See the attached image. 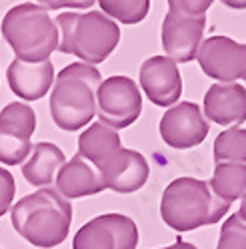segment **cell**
Listing matches in <instances>:
<instances>
[{
  "instance_id": "27",
  "label": "cell",
  "mask_w": 246,
  "mask_h": 249,
  "mask_svg": "<svg viewBox=\"0 0 246 249\" xmlns=\"http://www.w3.org/2000/svg\"><path fill=\"white\" fill-rule=\"evenodd\" d=\"M236 215H238V219H240V221H244V223H246V194L240 197V210H238V213H236Z\"/></svg>"
},
{
  "instance_id": "20",
  "label": "cell",
  "mask_w": 246,
  "mask_h": 249,
  "mask_svg": "<svg viewBox=\"0 0 246 249\" xmlns=\"http://www.w3.org/2000/svg\"><path fill=\"white\" fill-rule=\"evenodd\" d=\"M100 10L122 24L142 22L150 10V0H98Z\"/></svg>"
},
{
  "instance_id": "17",
  "label": "cell",
  "mask_w": 246,
  "mask_h": 249,
  "mask_svg": "<svg viewBox=\"0 0 246 249\" xmlns=\"http://www.w3.org/2000/svg\"><path fill=\"white\" fill-rule=\"evenodd\" d=\"M66 163L64 154L50 142H38L32 146L30 158L22 163V176L30 185L44 188L56 179L58 170Z\"/></svg>"
},
{
  "instance_id": "19",
  "label": "cell",
  "mask_w": 246,
  "mask_h": 249,
  "mask_svg": "<svg viewBox=\"0 0 246 249\" xmlns=\"http://www.w3.org/2000/svg\"><path fill=\"white\" fill-rule=\"evenodd\" d=\"M214 161L246 163V130L232 126L218 134L214 140Z\"/></svg>"
},
{
  "instance_id": "9",
  "label": "cell",
  "mask_w": 246,
  "mask_h": 249,
  "mask_svg": "<svg viewBox=\"0 0 246 249\" xmlns=\"http://www.w3.org/2000/svg\"><path fill=\"white\" fill-rule=\"evenodd\" d=\"M138 227L122 213H104L90 219L76 231L74 249H136Z\"/></svg>"
},
{
  "instance_id": "18",
  "label": "cell",
  "mask_w": 246,
  "mask_h": 249,
  "mask_svg": "<svg viewBox=\"0 0 246 249\" xmlns=\"http://www.w3.org/2000/svg\"><path fill=\"white\" fill-rule=\"evenodd\" d=\"M208 185L222 201L232 203L234 199H240L246 194V163L218 161Z\"/></svg>"
},
{
  "instance_id": "12",
  "label": "cell",
  "mask_w": 246,
  "mask_h": 249,
  "mask_svg": "<svg viewBox=\"0 0 246 249\" xmlns=\"http://www.w3.org/2000/svg\"><path fill=\"white\" fill-rule=\"evenodd\" d=\"M204 28H206V16H180L170 12L162 20V48L166 56L180 64L196 60Z\"/></svg>"
},
{
  "instance_id": "21",
  "label": "cell",
  "mask_w": 246,
  "mask_h": 249,
  "mask_svg": "<svg viewBox=\"0 0 246 249\" xmlns=\"http://www.w3.org/2000/svg\"><path fill=\"white\" fill-rule=\"evenodd\" d=\"M216 249H246V223L238 215H230L220 227V237Z\"/></svg>"
},
{
  "instance_id": "7",
  "label": "cell",
  "mask_w": 246,
  "mask_h": 249,
  "mask_svg": "<svg viewBox=\"0 0 246 249\" xmlns=\"http://www.w3.org/2000/svg\"><path fill=\"white\" fill-rule=\"evenodd\" d=\"M142 112L140 90L128 76H110L96 90V114L112 130L128 128Z\"/></svg>"
},
{
  "instance_id": "23",
  "label": "cell",
  "mask_w": 246,
  "mask_h": 249,
  "mask_svg": "<svg viewBox=\"0 0 246 249\" xmlns=\"http://www.w3.org/2000/svg\"><path fill=\"white\" fill-rule=\"evenodd\" d=\"M14 194H16V183L12 174L4 168H0V217L10 210Z\"/></svg>"
},
{
  "instance_id": "5",
  "label": "cell",
  "mask_w": 246,
  "mask_h": 249,
  "mask_svg": "<svg viewBox=\"0 0 246 249\" xmlns=\"http://www.w3.org/2000/svg\"><path fill=\"white\" fill-rule=\"evenodd\" d=\"M60 30L58 50L74 54L86 64L104 62L120 42V28L104 12H64L56 16Z\"/></svg>"
},
{
  "instance_id": "4",
  "label": "cell",
  "mask_w": 246,
  "mask_h": 249,
  "mask_svg": "<svg viewBox=\"0 0 246 249\" xmlns=\"http://www.w3.org/2000/svg\"><path fill=\"white\" fill-rule=\"evenodd\" d=\"M232 203L222 201L208 181L194 178L172 179L162 194L160 215L174 231H192L204 225L218 223Z\"/></svg>"
},
{
  "instance_id": "16",
  "label": "cell",
  "mask_w": 246,
  "mask_h": 249,
  "mask_svg": "<svg viewBox=\"0 0 246 249\" xmlns=\"http://www.w3.org/2000/svg\"><path fill=\"white\" fill-rule=\"evenodd\" d=\"M54 181H56V192L66 199L96 196L106 190L100 174L80 154H76L70 161H66L58 170Z\"/></svg>"
},
{
  "instance_id": "6",
  "label": "cell",
  "mask_w": 246,
  "mask_h": 249,
  "mask_svg": "<svg viewBox=\"0 0 246 249\" xmlns=\"http://www.w3.org/2000/svg\"><path fill=\"white\" fill-rule=\"evenodd\" d=\"M0 32L16 58L22 62L50 60V54L58 50L60 42L56 22L48 16L44 6L34 2L12 6L2 18Z\"/></svg>"
},
{
  "instance_id": "15",
  "label": "cell",
  "mask_w": 246,
  "mask_h": 249,
  "mask_svg": "<svg viewBox=\"0 0 246 249\" xmlns=\"http://www.w3.org/2000/svg\"><path fill=\"white\" fill-rule=\"evenodd\" d=\"M204 116L218 126H238L246 122V88L236 82L212 84L204 96Z\"/></svg>"
},
{
  "instance_id": "8",
  "label": "cell",
  "mask_w": 246,
  "mask_h": 249,
  "mask_svg": "<svg viewBox=\"0 0 246 249\" xmlns=\"http://www.w3.org/2000/svg\"><path fill=\"white\" fill-rule=\"evenodd\" d=\"M36 114L24 102H12L0 112V163H24L32 152Z\"/></svg>"
},
{
  "instance_id": "11",
  "label": "cell",
  "mask_w": 246,
  "mask_h": 249,
  "mask_svg": "<svg viewBox=\"0 0 246 249\" xmlns=\"http://www.w3.org/2000/svg\"><path fill=\"white\" fill-rule=\"evenodd\" d=\"M158 130L166 146L174 150H190L204 142L210 126L198 104L180 102L162 116Z\"/></svg>"
},
{
  "instance_id": "22",
  "label": "cell",
  "mask_w": 246,
  "mask_h": 249,
  "mask_svg": "<svg viewBox=\"0 0 246 249\" xmlns=\"http://www.w3.org/2000/svg\"><path fill=\"white\" fill-rule=\"evenodd\" d=\"M214 0H168L170 12H176L180 16H206V10Z\"/></svg>"
},
{
  "instance_id": "26",
  "label": "cell",
  "mask_w": 246,
  "mask_h": 249,
  "mask_svg": "<svg viewBox=\"0 0 246 249\" xmlns=\"http://www.w3.org/2000/svg\"><path fill=\"white\" fill-rule=\"evenodd\" d=\"M222 4H224V6H228V8L242 10V8H246V0H222Z\"/></svg>"
},
{
  "instance_id": "3",
  "label": "cell",
  "mask_w": 246,
  "mask_h": 249,
  "mask_svg": "<svg viewBox=\"0 0 246 249\" xmlns=\"http://www.w3.org/2000/svg\"><path fill=\"white\" fill-rule=\"evenodd\" d=\"M102 82L98 68L74 62L56 76L50 92L52 122L64 132H78L96 116V90Z\"/></svg>"
},
{
  "instance_id": "25",
  "label": "cell",
  "mask_w": 246,
  "mask_h": 249,
  "mask_svg": "<svg viewBox=\"0 0 246 249\" xmlns=\"http://www.w3.org/2000/svg\"><path fill=\"white\" fill-rule=\"evenodd\" d=\"M162 249H198V247L192 245V243H188V241L178 239L176 243H172V245H168V247H162Z\"/></svg>"
},
{
  "instance_id": "28",
  "label": "cell",
  "mask_w": 246,
  "mask_h": 249,
  "mask_svg": "<svg viewBox=\"0 0 246 249\" xmlns=\"http://www.w3.org/2000/svg\"><path fill=\"white\" fill-rule=\"evenodd\" d=\"M244 80H246V76H244Z\"/></svg>"
},
{
  "instance_id": "1",
  "label": "cell",
  "mask_w": 246,
  "mask_h": 249,
  "mask_svg": "<svg viewBox=\"0 0 246 249\" xmlns=\"http://www.w3.org/2000/svg\"><path fill=\"white\" fill-rule=\"evenodd\" d=\"M78 154L100 174L106 190L116 194L138 192L146 183L150 168L140 152L122 148L116 130L94 122L78 136Z\"/></svg>"
},
{
  "instance_id": "10",
  "label": "cell",
  "mask_w": 246,
  "mask_h": 249,
  "mask_svg": "<svg viewBox=\"0 0 246 249\" xmlns=\"http://www.w3.org/2000/svg\"><path fill=\"white\" fill-rule=\"evenodd\" d=\"M198 64L208 78L230 84L246 76V44H238L228 36H210L200 44Z\"/></svg>"
},
{
  "instance_id": "14",
  "label": "cell",
  "mask_w": 246,
  "mask_h": 249,
  "mask_svg": "<svg viewBox=\"0 0 246 249\" xmlns=\"http://www.w3.org/2000/svg\"><path fill=\"white\" fill-rule=\"evenodd\" d=\"M6 80L10 90L26 102H36L44 98L54 86V66L50 60L44 62H22L14 58L6 70Z\"/></svg>"
},
{
  "instance_id": "13",
  "label": "cell",
  "mask_w": 246,
  "mask_h": 249,
  "mask_svg": "<svg viewBox=\"0 0 246 249\" xmlns=\"http://www.w3.org/2000/svg\"><path fill=\"white\" fill-rule=\"evenodd\" d=\"M140 86L156 106H172L180 100L182 78L176 62L168 56H152L140 66Z\"/></svg>"
},
{
  "instance_id": "24",
  "label": "cell",
  "mask_w": 246,
  "mask_h": 249,
  "mask_svg": "<svg viewBox=\"0 0 246 249\" xmlns=\"http://www.w3.org/2000/svg\"><path fill=\"white\" fill-rule=\"evenodd\" d=\"M40 6H44L46 10H60V8H90L96 0H36Z\"/></svg>"
},
{
  "instance_id": "2",
  "label": "cell",
  "mask_w": 246,
  "mask_h": 249,
  "mask_svg": "<svg viewBox=\"0 0 246 249\" xmlns=\"http://www.w3.org/2000/svg\"><path fill=\"white\" fill-rule=\"evenodd\" d=\"M12 227L34 247L60 245L70 231L72 205L54 188H42L18 199L10 210Z\"/></svg>"
}]
</instances>
